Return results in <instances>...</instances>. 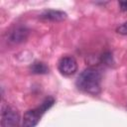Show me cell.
Returning <instances> with one entry per match:
<instances>
[{"instance_id":"cell-1","label":"cell","mask_w":127,"mask_h":127,"mask_svg":"<svg viewBox=\"0 0 127 127\" xmlns=\"http://www.w3.org/2000/svg\"><path fill=\"white\" fill-rule=\"evenodd\" d=\"M76 86L83 92L96 95L101 90V73L94 67H87L76 78Z\"/></svg>"},{"instance_id":"cell-7","label":"cell","mask_w":127,"mask_h":127,"mask_svg":"<svg viewBox=\"0 0 127 127\" xmlns=\"http://www.w3.org/2000/svg\"><path fill=\"white\" fill-rule=\"evenodd\" d=\"M30 70L31 72L36 73V74H45L49 72V67L46 64L42 62H35L30 66Z\"/></svg>"},{"instance_id":"cell-6","label":"cell","mask_w":127,"mask_h":127,"mask_svg":"<svg viewBox=\"0 0 127 127\" xmlns=\"http://www.w3.org/2000/svg\"><path fill=\"white\" fill-rule=\"evenodd\" d=\"M40 18L46 21H53V22H57V21H63L66 18V14L63 11H58V10H47L44 11L41 15Z\"/></svg>"},{"instance_id":"cell-5","label":"cell","mask_w":127,"mask_h":127,"mask_svg":"<svg viewBox=\"0 0 127 127\" xmlns=\"http://www.w3.org/2000/svg\"><path fill=\"white\" fill-rule=\"evenodd\" d=\"M29 35V31L25 27H17L11 31L9 35V41L14 44H20L24 42Z\"/></svg>"},{"instance_id":"cell-4","label":"cell","mask_w":127,"mask_h":127,"mask_svg":"<svg viewBox=\"0 0 127 127\" xmlns=\"http://www.w3.org/2000/svg\"><path fill=\"white\" fill-rule=\"evenodd\" d=\"M59 70L64 75H71L77 70V63L73 57H63L59 62Z\"/></svg>"},{"instance_id":"cell-2","label":"cell","mask_w":127,"mask_h":127,"mask_svg":"<svg viewBox=\"0 0 127 127\" xmlns=\"http://www.w3.org/2000/svg\"><path fill=\"white\" fill-rule=\"evenodd\" d=\"M55 103V99L53 97H47L40 106H38L35 109L28 110L23 117L22 121V127H35L38 122L40 121L42 115L53 106Z\"/></svg>"},{"instance_id":"cell-8","label":"cell","mask_w":127,"mask_h":127,"mask_svg":"<svg viewBox=\"0 0 127 127\" xmlns=\"http://www.w3.org/2000/svg\"><path fill=\"white\" fill-rule=\"evenodd\" d=\"M116 31H117V33H119L121 35H127V22H125L124 24L119 26Z\"/></svg>"},{"instance_id":"cell-9","label":"cell","mask_w":127,"mask_h":127,"mask_svg":"<svg viewBox=\"0 0 127 127\" xmlns=\"http://www.w3.org/2000/svg\"><path fill=\"white\" fill-rule=\"evenodd\" d=\"M119 6H120V9H121L122 11H127V1L120 2V3H119Z\"/></svg>"},{"instance_id":"cell-3","label":"cell","mask_w":127,"mask_h":127,"mask_svg":"<svg viewBox=\"0 0 127 127\" xmlns=\"http://www.w3.org/2000/svg\"><path fill=\"white\" fill-rule=\"evenodd\" d=\"M19 121H20V115L15 107L11 105H5L2 107V112H1L2 127H18Z\"/></svg>"}]
</instances>
